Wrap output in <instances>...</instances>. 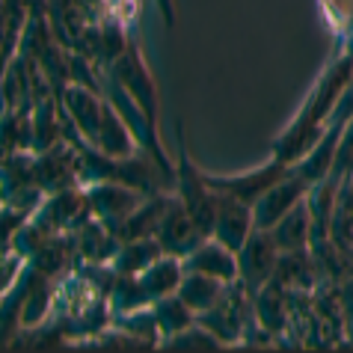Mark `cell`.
Returning a JSON list of instances; mask_svg holds the SVG:
<instances>
[{
    "label": "cell",
    "mask_w": 353,
    "mask_h": 353,
    "mask_svg": "<svg viewBox=\"0 0 353 353\" xmlns=\"http://www.w3.org/2000/svg\"><path fill=\"white\" fill-rule=\"evenodd\" d=\"M217 190V188H214ZM256 232V205L238 199V196L217 190V205H214V229L211 234L223 241L229 250L238 252L250 234Z\"/></svg>",
    "instance_id": "1"
},
{
    "label": "cell",
    "mask_w": 353,
    "mask_h": 353,
    "mask_svg": "<svg viewBox=\"0 0 353 353\" xmlns=\"http://www.w3.org/2000/svg\"><path fill=\"white\" fill-rule=\"evenodd\" d=\"M276 241H273L270 229H256L250 234V241L238 250V276L243 279L247 291H259L264 282L273 276L276 268Z\"/></svg>",
    "instance_id": "2"
},
{
    "label": "cell",
    "mask_w": 353,
    "mask_h": 353,
    "mask_svg": "<svg viewBox=\"0 0 353 353\" xmlns=\"http://www.w3.org/2000/svg\"><path fill=\"white\" fill-rule=\"evenodd\" d=\"M309 179L300 175L297 170H291L285 179L276 181L273 188L256 202V229H273L285 214L303 199V193L309 190Z\"/></svg>",
    "instance_id": "3"
},
{
    "label": "cell",
    "mask_w": 353,
    "mask_h": 353,
    "mask_svg": "<svg viewBox=\"0 0 353 353\" xmlns=\"http://www.w3.org/2000/svg\"><path fill=\"white\" fill-rule=\"evenodd\" d=\"M294 170L291 163L285 161H273L268 166H259V170H252L250 175H232V179H208L211 188H217V190H225V193H232V196H238V199L243 202H250V205H256L264 193H268L273 184L282 181L285 175Z\"/></svg>",
    "instance_id": "4"
},
{
    "label": "cell",
    "mask_w": 353,
    "mask_h": 353,
    "mask_svg": "<svg viewBox=\"0 0 353 353\" xmlns=\"http://www.w3.org/2000/svg\"><path fill=\"white\" fill-rule=\"evenodd\" d=\"M234 250H229L223 241H208V243H199L190 256H188V270L190 273H205V276H214V279H223V282H232L238 276V259L232 256Z\"/></svg>",
    "instance_id": "5"
},
{
    "label": "cell",
    "mask_w": 353,
    "mask_h": 353,
    "mask_svg": "<svg viewBox=\"0 0 353 353\" xmlns=\"http://www.w3.org/2000/svg\"><path fill=\"white\" fill-rule=\"evenodd\" d=\"M309 232H312L309 229V208L303 202L294 205L285 217H282L270 229L273 241H276V247L285 250V252H300L303 247H306V241H309Z\"/></svg>",
    "instance_id": "6"
},
{
    "label": "cell",
    "mask_w": 353,
    "mask_h": 353,
    "mask_svg": "<svg viewBox=\"0 0 353 353\" xmlns=\"http://www.w3.org/2000/svg\"><path fill=\"white\" fill-rule=\"evenodd\" d=\"M181 300L188 303L190 309L211 312L223 300V279L205 276V273H190L188 282L181 285Z\"/></svg>",
    "instance_id": "7"
},
{
    "label": "cell",
    "mask_w": 353,
    "mask_h": 353,
    "mask_svg": "<svg viewBox=\"0 0 353 353\" xmlns=\"http://www.w3.org/2000/svg\"><path fill=\"white\" fill-rule=\"evenodd\" d=\"M179 285V264L175 261H154L152 268H145V279H143V291L152 294V297H161V294L172 291Z\"/></svg>",
    "instance_id": "8"
},
{
    "label": "cell",
    "mask_w": 353,
    "mask_h": 353,
    "mask_svg": "<svg viewBox=\"0 0 353 353\" xmlns=\"http://www.w3.org/2000/svg\"><path fill=\"white\" fill-rule=\"evenodd\" d=\"M336 172H353V119L341 131V145L336 154Z\"/></svg>",
    "instance_id": "9"
}]
</instances>
